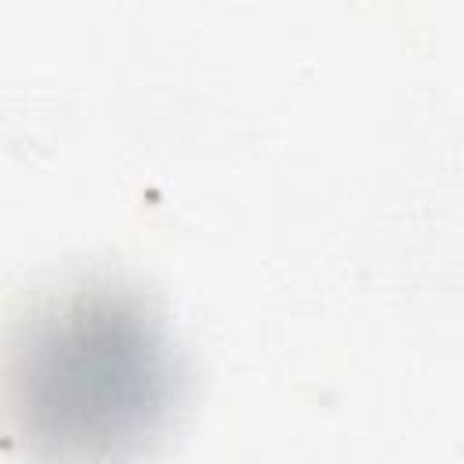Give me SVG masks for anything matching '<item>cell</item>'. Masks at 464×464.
Returning a JSON list of instances; mask_svg holds the SVG:
<instances>
[{
  "mask_svg": "<svg viewBox=\"0 0 464 464\" xmlns=\"http://www.w3.org/2000/svg\"><path fill=\"white\" fill-rule=\"evenodd\" d=\"M178 381L174 344L134 294L62 290L11 334V442L33 464H130L163 431Z\"/></svg>",
  "mask_w": 464,
  "mask_h": 464,
  "instance_id": "1",
  "label": "cell"
}]
</instances>
